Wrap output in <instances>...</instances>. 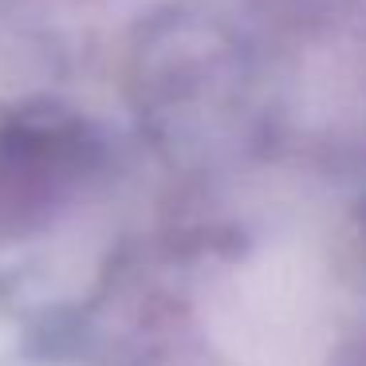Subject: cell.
<instances>
[{
    "mask_svg": "<svg viewBox=\"0 0 366 366\" xmlns=\"http://www.w3.org/2000/svg\"><path fill=\"white\" fill-rule=\"evenodd\" d=\"M75 169V138L64 119L24 111L0 127V232L36 224Z\"/></svg>",
    "mask_w": 366,
    "mask_h": 366,
    "instance_id": "6da1fadb",
    "label": "cell"
}]
</instances>
